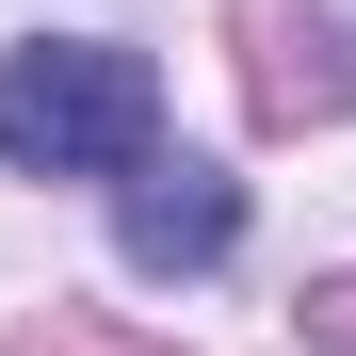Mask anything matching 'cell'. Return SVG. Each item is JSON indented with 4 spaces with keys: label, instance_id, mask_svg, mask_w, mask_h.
I'll list each match as a JSON object with an SVG mask.
<instances>
[{
    "label": "cell",
    "instance_id": "cell-1",
    "mask_svg": "<svg viewBox=\"0 0 356 356\" xmlns=\"http://www.w3.org/2000/svg\"><path fill=\"white\" fill-rule=\"evenodd\" d=\"M146 130H162L146 49H113V33L0 49V162H17V178H130Z\"/></svg>",
    "mask_w": 356,
    "mask_h": 356
},
{
    "label": "cell",
    "instance_id": "cell-4",
    "mask_svg": "<svg viewBox=\"0 0 356 356\" xmlns=\"http://www.w3.org/2000/svg\"><path fill=\"white\" fill-rule=\"evenodd\" d=\"M0 356H178V340H130V324H97V308H33Z\"/></svg>",
    "mask_w": 356,
    "mask_h": 356
},
{
    "label": "cell",
    "instance_id": "cell-5",
    "mask_svg": "<svg viewBox=\"0 0 356 356\" xmlns=\"http://www.w3.org/2000/svg\"><path fill=\"white\" fill-rule=\"evenodd\" d=\"M308 340H356V275H324V291H308Z\"/></svg>",
    "mask_w": 356,
    "mask_h": 356
},
{
    "label": "cell",
    "instance_id": "cell-2",
    "mask_svg": "<svg viewBox=\"0 0 356 356\" xmlns=\"http://www.w3.org/2000/svg\"><path fill=\"white\" fill-rule=\"evenodd\" d=\"M227 49H243V113H259V130L356 113V33L324 17V0H227Z\"/></svg>",
    "mask_w": 356,
    "mask_h": 356
},
{
    "label": "cell",
    "instance_id": "cell-3",
    "mask_svg": "<svg viewBox=\"0 0 356 356\" xmlns=\"http://www.w3.org/2000/svg\"><path fill=\"white\" fill-rule=\"evenodd\" d=\"M113 243H130L146 275H211L227 243H243V178H211V162H130V178H113Z\"/></svg>",
    "mask_w": 356,
    "mask_h": 356
}]
</instances>
